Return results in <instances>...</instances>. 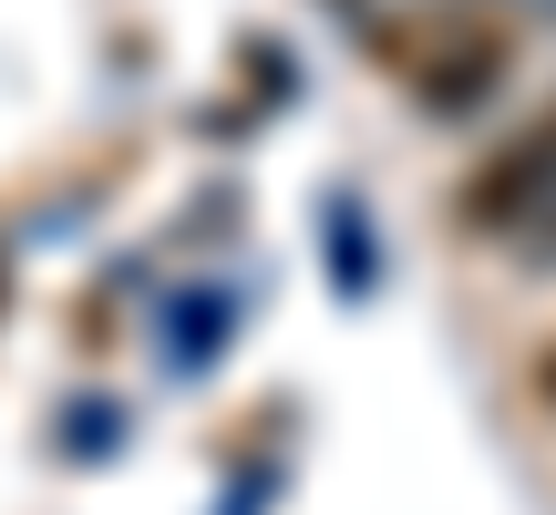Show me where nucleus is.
<instances>
[{"instance_id": "1", "label": "nucleus", "mask_w": 556, "mask_h": 515, "mask_svg": "<svg viewBox=\"0 0 556 515\" xmlns=\"http://www.w3.org/2000/svg\"><path fill=\"white\" fill-rule=\"evenodd\" d=\"M546 206H556V103L536 124H516L495 155H475V176L454 186V227L495 248V238H516V227H536Z\"/></svg>"}, {"instance_id": "2", "label": "nucleus", "mask_w": 556, "mask_h": 515, "mask_svg": "<svg viewBox=\"0 0 556 515\" xmlns=\"http://www.w3.org/2000/svg\"><path fill=\"white\" fill-rule=\"evenodd\" d=\"M505 62H516V41L475 32V41H454V52H433V73L413 83V103H422V114H464V103H484L505 83Z\"/></svg>"}, {"instance_id": "3", "label": "nucleus", "mask_w": 556, "mask_h": 515, "mask_svg": "<svg viewBox=\"0 0 556 515\" xmlns=\"http://www.w3.org/2000/svg\"><path fill=\"white\" fill-rule=\"evenodd\" d=\"M526 402H536V413H556V340L526 361Z\"/></svg>"}]
</instances>
